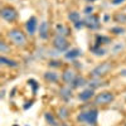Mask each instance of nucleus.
Wrapping results in <instances>:
<instances>
[{
  "mask_svg": "<svg viewBox=\"0 0 126 126\" xmlns=\"http://www.w3.org/2000/svg\"><path fill=\"white\" fill-rule=\"evenodd\" d=\"M9 42L12 44H14L15 47H20V48H23L27 46L28 43V39H27V35L22 30V29H19V28H13V29H10L8 32V34H6Z\"/></svg>",
  "mask_w": 126,
  "mask_h": 126,
  "instance_id": "f257e3e1",
  "label": "nucleus"
},
{
  "mask_svg": "<svg viewBox=\"0 0 126 126\" xmlns=\"http://www.w3.org/2000/svg\"><path fill=\"white\" fill-rule=\"evenodd\" d=\"M76 120L81 124H87L90 126H94L98 120V110L97 109H90L86 111H81L77 115Z\"/></svg>",
  "mask_w": 126,
  "mask_h": 126,
  "instance_id": "f03ea898",
  "label": "nucleus"
},
{
  "mask_svg": "<svg viewBox=\"0 0 126 126\" xmlns=\"http://www.w3.org/2000/svg\"><path fill=\"white\" fill-rule=\"evenodd\" d=\"M113 68V64L111 62L109 61H105L102 63H100V64H97L96 67H94L92 71H91V77H94V78H103L105 76H107L109 73L112 71Z\"/></svg>",
  "mask_w": 126,
  "mask_h": 126,
  "instance_id": "7ed1b4c3",
  "label": "nucleus"
},
{
  "mask_svg": "<svg viewBox=\"0 0 126 126\" xmlns=\"http://www.w3.org/2000/svg\"><path fill=\"white\" fill-rule=\"evenodd\" d=\"M115 93L111 91H101L100 93H97L93 98V103L96 106H106L110 105L115 101Z\"/></svg>",
  "mask_w": 126,
  "mask_h": 126,
  "instance_id": "20e7f679",
  "label": "nucleus"
},
{
  "mask_svg": "<svg viewBox=\"0 0 126 126\" xmlns=\"http://www.w3.org/2000/svg\"><path fill=\"white\" fill-rule=\"evenodd\" d=\"M0 15H1V18L8 23H13V22H15V20L18 19L16 9L13 8V6H10V5L3 6L1 10H0Z\"/></svg>",
  "mask_w": 126,
  "mask_h": 126,
  "instance_id": "39448f33",
  "label": "nucleus"
},
{
  "mask_svg": "<svg viewBox=\"0 0 126 126\" xmlns=\"http://www.w3.org/2000/svg\"><path fill=\"white\" fill-rule=\"evenodd\" d=\"M53 47L58 52H67L68 48H69V42H68L67 37L56 34L54 38H53Z\"/></svg>",
  "mask_w": 126,
  "mask_h": 126,
  "instance_id": "423d86ee",
  "label": "nucleus"
},
{
  "mask_svg": "<svg viewBox=\"0 0 126 126\" xmlns=\"http://www.w3.org/2000/svg\"><path fill=\"white\" fill-rule=\"evenodd\" d=\"M83 22H85V27L91 29V30H97L101 27V20L96 14L86 15V18L83 19Z\"/></svg>",
  "mask_w": 126,
  "mask_h": 126,
  "instance_id": "0eeeda50",
  "label": "nucleus"
},
{
  "mask_svg": "<svg viewBox=\"0 0 126 126\" xmlns=\"http://www.w3.org/2000/svg\"><path fill=\"white\" fill-rule=\"evenodd\" d=\"M77 76H78V75L76 73L75 69L67 68V69L63 71V73H62V81L64 82V85H67V86H72V83L75 82V79H76Z\"/></svg>",
  "mask_w": 126,
  "mask_h": 126,
  "instance_id": "6e6552de",
  "label": "nucleus"
},
{
  "mask_svg": "<svg viewBox=\"0 0 126 126\" xmlns=\"http://www.w3.org/2000/svg\"><path fill=\"white\" fill-rule=\"evenodd\" d=\"M39 25H38V20L35 16H30L28 20H27V23H25V29H27V33L30 35V37H33L35 33H37V30H38Z\"/></svg>",
  "mask_w": 126,
  "mask_h": 126,
  "instance_id": "1a4fd4ad",
  "label": "nucleus"
},
{
  "mask_svg": "<svg viewBox=\"0 0 126 126\" xmlns=\"http://www.w3.org/2000/svg\"><path fill=\"white\" fill-rule=\"evenodd\" d=\"M38 35L42 40H47L49 38V24L48 22L43 20L40 24H39V28H38Z\"/></svg>",
  "mask_w": 126,
  "mask_h": 126,
  "instance_id": "9d476101",
  "label": "nucleus"
},
{
  "mask_svg": "<svg viewBox=\"0 0 126 126\" xmlns=\"http://www.w3.org/2000/svg\"><path fill=\"white\" fill-rule=\"evenodd\" d=\"M59 96H61V98L63 100V101H68V100H71L72 98V96H73V88L71 87V86H63V87H61V90H59Z\"/></svg>",
  "mask_w": 126,
  "mask_h": 126,
  "instance_id": "9b49d317",
  "label": "nucleus"
},
{
  "mask_svg": "<svg viewBox=\"0 0 126 126\" xmlns=\"http://www.w3.org/2000/svg\"><path fill=\"white\" fill-rule=\"evenodd\" d=\"M92 97H94V90L93 88H86V90H83L78 93V100L79 101H83V102H86V101H90Z\"/></svg>",
  "mask_w": 126,
  "mask_h": 126,
  "instance_id": "f8f14e48",
  "label": "nucleus"
},
{
  "mask_svg": "<svg viewBox=\"0 0 126 126\" xmlns=\"http://www.w3.org/2000/svg\"><path fill=\"white\" fill-rule=\"evenodd\" d=\"M43 78L49 82V83H57L59 81V76H58V73L54 72V71H46L43 73Z\"/></svg>",
  "mask_w": 126,
  "mask_h": 126,
  "instance_id": "ddd939ff",
  "label": "nucleus"
},
{
  "mask_svg": "<svg viewBox=\"0 0 126 126\" xmlns=\"http://www.w3.org/2000/svg\"><path fill=\"white\" fill-rule=\"evenodd\" d=\"M82 56V50L81 49H78V48H73V49H69V50H67L66 53H64V57H66V59H76V58H78V57H81Z\"/></svg>",
  "mask_w": 126,
  "mask_h": 126,
  "instance_id": "4468645a",
  "label": "nucleus"
},
{
  "mask_svg": "<svg viewBox=\"0 0 126 126\" xmlns=\"http://www.w3.org/2000/svg\"><path fill=\"white\" fill-rule=\"evenodd\" d=\"M0 63H1L3 66H6V67H10V68H15L18 67V62L14 61V59H10V58H6L5 56L1 54V57H0Z\"/></svg>",
  "mask_w": 126,
  "mask_h": 126,
  "instance_id": "2eb2a0df",
  "label": "nucleus"
},
{
  "mask_svg": "<svg viewBox=\"0 0 126 126\" xmlns=\"http://www.w3.org/2000/svg\"><path fill=\"white\" fill-rule=\"evenodd\" d=\"M69 109L68 107H66V106H61L59 109H58V115H57V117L61 120V121H64V120H67L68 117H69Z\"/></svg>",
  "mask_w": 126,
  "mask_h": 126,
  "instance_id": "dca6fc26",
  "label": "nucleus"
},
{
  "mask_svg": "<svg viewBox=\"0 0 126 126\" xmlns=\"http://www.w3.org/2000/svg\"><path fill=\"white\" fill-rule=\"evenodd\" d=\"M86 85H88V81L83 77V76H77L75 82L72 83V88H79V87H85Z\"/></svg>",
  "mask_w": 126,
  "mask_h": 126,
  "instance_id": "f3484780",
  "label": "nucleus"
},
{
  "mask_svg": "<svg viewBox=\"0 0 126 126\" xmlns=\"http://www.w3.org/2000/svg\"><path fill=\"white\" fill-rule=\"evenodd\" d=\"M56 34L63 35V37H68V35H69V29H68V27H66L64 24L59 23V24L56 25Z\"/></svg>",
  "mask_w": 126,
  "mask_h": 126,
  "instance_id": "a211bd4d",
  "label": "nucleus"
},
{
  "mask_svg": "<svg viewBox=\"0 0 126 126\" xmlns=\"http://www.w3.org/2000/svg\"><path fill=\"white\" fill-rule=\"evenodd\" d=\"M44 120H46L47 124L50 125V126H59L57 117H56L52 112H44Z\"/></svg>",
  "mask_w": 126,
  "mask_h": 126,
  "instance_id": "6ab92c4d",
  "label": "nucleus"
},
{
  "mask_svg": "<svg viewBox=\"0 0 126 126\" xmlns=\"http://www.w3.org/2000/svg\"><path fill=\"white\" fill-rule=\"evenodd\" d=\"M125 44L122 43V42H117V43H113L112 47H111V53L112 54H120L121 52L125 50Z\"/></svg>",
  "mask_w": 126,
  "mask_h": 126,
  "instance_id": "aec40b11",
  "label": "nucleus"
},
{
  "mask_svg": "<svg viewBox=\"0 0 126 126\" xmlns=\"http://www.w3.org/2000/svg\"><path fill=\"white\" fill-rule=\"evenodd\" d=\"M91 49V52L94 54V56H97V57H101V56H105L106 54V49H105L103 47H101V46H96L94 44L92 48H90Z\"/></svg>",
  "mask_w": 126,
  "mask_h": 126,
  "instance_id": "412c9836",
  "label": "nucleus"
},
{
  "mask_svg": "<svg viewBox=\"0 0 126 126\" xmlns=\"http://www.w3.org/2000/svg\"><path fill=\"white\" fill-rule=\"evenodd\" d=\"M102 85H103L102 78H94V77H92V78L88 81L90 88H93V90H96L97 87H100V86H102Z\"/></svg>",
  "mask_w": 126,
  "mask_h": 126,
  "instance_id": "4be33fe9",
  "label": "nucleus"
},
{
  "mask_svg": "<svg viewBox=\"0 0 126 126\" xmlns=\"http://www.w3.org/2000/svg\"><path fill=\"white\" fill-rule=\"evenodd\" d=\"M68 20L72 23V24H75L77 22H79L81 20V14L78 12H76V10H73V12H69L68 14Z\"/></svg>",
  "mask_w": 126,
  "mask_h": 126,
  "instance_id": "5701e85b",
  "label": "nucleus"
},
{
  "mask_svg": "<svg viewBox=\"0 0 126 126\" xmlns=\"http://www.w3.org/2000/svg\"><path fill=\"white\" fill-rule=\"evenodd\" d=\"M96 46H102V44H109V43H111V38H109V37H105V35H96Z\"/></svg>",
  "mask_w": 126,
  "mask_h": 126,
  "instance_id": "b1692460",
  "label": "nucleus"
},
{
  "mask_svg": "<svg viewBox=\"0 0 126 126\" xmlns=\"http://www.w3.org/2000/svg\"><path fill=\"white\" fill-rule=\"evenodd\" d=\"M113 20L116 23L124 24V23H126V14H124V13H116V14H115V16H113Z\"/></svg>",
  "mask_w": 126,
  "mask_h": 126,
  "instance_id": "393cba45",
  "label": "nucleus"
},
{
  "mask_svg": "<svg viewBox=\"0 0 126 126\" xmlns=\"http://www.w3.org/2000/svg\"><path fill=\"white\" fill-rule=\"evenodd\" d=\"M9 50H10V47L6 44V42H4V40L0 42V53L4 56L5 53H8Z\"/></svg>",
  "mask_w": 126,
  "mask_h": 126,
  "instance_id": "a878e982",
  "label": "nucleus"
},
{
  "mask_svg": "<svg viewBox=\"0 0 126 126\" xmlns=\"http://www.w3.org/2000/svg\"><path fill=\"white\" fill-rule=\"evenodd\" d=\"M110 32L113 33L115 35H121V34L125 33V28H122V27H113V28L110 29Z\"/></svg>",
  "mask_w": 126,
  "mask_h": 126,
  "instance_id": "bb28decb",
  "label": "nucleus"
},
{
  "mask_svg": "<svg viewBox=\"0 0 126 126\" xmlns=\"http://www.w3.org/2000/svg\"><path fill=\"white\" fill-rule=\"evenodd\" d=\"M93 10H94L93 5L88 4V5L85 6V9H83V14H85V15H91V14H93Z\"/></svg>",
  "mask_w": 126,
  "mask_h": 126,
  "instance_id": "cd10ccee",
  "label": "nucleus"
},
{
  "mask_svg": "<svg viewBox=\"0 0 126 126\" xmlns=\"http://www.w3.org/2000/svg\"><path fill=\"white\" fill-rule=\"evenodd\" d=\"M48 66H49V67L58 68V67H61V66H62V62H61V61H56V59H53V61H49Z\"/></svg>",
  "mask_w": 126,
  "mask_h": 126,
  "instance_id": "c85d7f7f",
  "label": "nucleus"
},
{
  "mask_svg": "<svg viewBox=\"0 0 126 126\" xmlns=\"http://www.w3.org/2000/svg\"><path fill=\"white\" fill-rule=\"evenodd\" d=\"M73 27H75L76 29H81V28H83V27H85V22H83V19H81L79 22L75 23V24H73Z\"/></svg>",
  "mask_w": 126,
  "mask_h": 126,
  "instance_id": "c756f323",
  "label": "nucleus"
},
{
  "mask_svg": "<svg viewBox=\"0 0 126 126\" xmlns=\"http://www.w3.org/2000/svg\"><path fill=\"white\" fill-rule=\"evenodd\" d=\"M124 1H126V0H111V4L112 5H121Z\"/></svg>",
  "mask_w": 126,
  "mask_h": 126,
  "instance_id": "7c9ffc66",
  "label": "nucleus"
},
{
  "mask_svg": "<svg viewBox=\"0 0 126 126\" xmlns=\"http://www.w3.org/2000/svg\"><path fill=\"white\" fill-rule=\"evenodd\" d=\"M120 76L121 77H126V68H124V69L120 71Z\"/></svg>",
  "mask_w": 126,
  "mask_h": 126,
  "instance_id": "2f4dec72",
  "label": "nucleus"
},
{
  "mask_svg": "<svg viewBox=\"0 0 126 126\" xmlns=\"http://www.w3.org/2000/svg\"><path fill=\"white\" fill-rule=\"evenodd\" d=\"M86 1H87V3H90V4H91V3H94V1H96V0H86Z\"/></svg>",
  "mask_w": 126,
  "mask_h": 126,
  "instance_id": "473e14b6",
  "label": "nucleus"
},
{
  "mask_svg": "<svg viewBox=\"0 0 126 126\" xmlns=\"http://www.w3.org/2000/svg\"><path fill=\"white\" fill-rule=\"evenodd\" d=\"M59 126H69V125H67V124H61Z\"/></svg>",
  "mask_w": 126,
  "mask_h": 126,
  "instance_id": "72a5a7b5",
  "label": "nucleus"
},
{
  "mask_svg": "<svg viewBox=\"0 0 126 126\" xmlns=\"http://www.w3.org/2000/svg\"><path fill=\"white\" fill-rule=\"evenodd\" d=\"M124 126H126V124H125V125H124Z\"/></svg>",
  "mask_w": 126,
  "mask_h": 126,
  "instance_id": "f704fd0d",
  "label": "nucleus"
},
{
  "mask_svg": "<svg viewBox=\"0 0 126 126\" xmlns=\"http://www.w3.org/2000/svg\"><path fill=\"white\" fill-rule=\"evenodd\" d=\"M110 1H111V0H110Z\"/></svg>",
  "mask_w": 126,
  "mask_h": 126,
  "instance_id": "c9c22d12",
  "label": "nucleus"
}]
</instances>
